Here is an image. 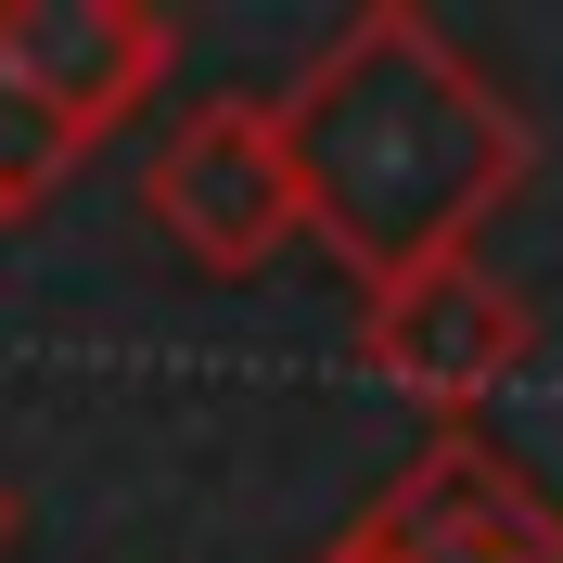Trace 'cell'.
<instances>
[{"label":"cell","instance_id":"6da1fadb","mask_svg":"<svg viewBox=\"0 0 563 563\" xmlns=\"http://www.w3.org/2000/svg\"><path fill=\"white\" fill-rule=\"evenodd\" d=\"M282 179H295V231L358 269V295L435 256H474L512 192H526L538 141L474 52L410 0H358L346 26L308 52L295 103H269Z\"/></svg>","mask_w":563,"mask_h":563},{"label":"cell","instance_id":"7a4b0ae2","mask_svg":"<svg viewBox=\"0 0 563 563\" xmlns=\"http://www.w3.org/2000/svg\"><path fill=\"white\" fill-rule=\"evenodd\" d=\"M167 77V13L154 0H0V103H26L38 167L129 129Z\"/></svg>","mask_w":563,"mask_h":563},{"label":"cell","instance_id":"3957f363","mask_svg":"<svg viewBox=\"0 0 563 563\" xmlns=\"http://www.w3.org/2000/svg\"><path fill=\"white\" fill-rule=\"evenodd\" d=\"M526 346H538V320H526V295H512L487 256L397 269V282H372V308H358V358H372L397 397H422L435 422H461L474 397H499L526 372Z\"/></svg>","mask_w":563,"mask_h":563},{"label":"cell","instance_id":"277c9868","mask_svg":"<svg viewBox=\"0 0 563 563\" xmlns=\"http://www.w3.org/2000/svg\"><path fill=\"white\" fill-rule=\"evenodd\" d=\"M320 563H563V512L474 435V422H449Z\"/></svg>","mask_w":563,"mask_h":563},{"label":"cell","instance_id":"5b68a950","mask_svg":"<svg viewBox=\"0 0 563 563\" xmlns=\"http://www.w3.org/2000/svg\"><path fill=\"white\" fill-rule=\"evenodd\" d=\"M141 206H154V231H167L192 269H218V282L269 269V256L295 244V179H282L269 103H256V90L192 103L167 129V154H154V179H141Z\"/></svg>","mask_w":563,"mask_h":563},{"label":"cell","instance_id":"8992f818","mask_svg":"<svg viewBox=\"0 0 563 563\" xmlns=\"http://www.w3.org/2000/svg\"><path fill=\"white\" fill-rule=\"evenodd\" d=\"M38 192H52V167H38V154H0V231H13Z\"/></svg>","mask_w":563,"mask_h":563},{"label":"cell","instance_id":"52a82bcc","mask_svg":"<svg viewBox=\"0 0 563 563\" xmlns=\"http://www.w3.org/2000/svg\"><path fill=\"white\" fill-rule=\"evenodd\" d=\"M13 526H26V499H13V474H0V551H13Z\"/></svg>","mask_w":563,"mask_h":563}]
</instances>
